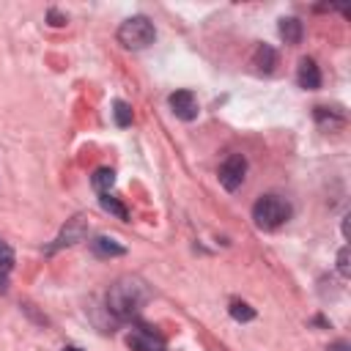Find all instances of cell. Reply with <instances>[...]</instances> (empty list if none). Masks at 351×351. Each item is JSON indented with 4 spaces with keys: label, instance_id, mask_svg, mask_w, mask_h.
<instances>
[{
    "label": "cell",
    "instance_id": "obj_17",
    "mask_svg": "<svg viewBox=\"0 0 351 351\" xmlns=\"http://www.w3.org/2000/svg\"><path fill=\"white\" fill-rule=\"evenodd\" d=\"M11 266H14V252H11V247L5 241H0V269L11 271Z\"/></svg>",
    "mask_w": 351,
    "mask_h": 351
},
{
    "label": "cell",
    "instance_id": "obj_5",
    "mask_svg": "<svg viewBox=\"0 0 351 351\" xmlns=\"http://www.w3.org/2000/svg\"><path fill=\"white\" fill-rule=\"evenodd\" d=\"M85 239H88V225H85L82 217H74V219H69V225L60 230V236L47 247V252H55V250H60V247H71V244L85 241Z\"/></svg>",
    "mask_w": 351,
    "mask_h": 351
},
{
    "label": "cell",
    "instance_id": "obj_9",
    "mask_svg": "<svg viewBox=\"0 0 351 351\" xmlns=\"http://www.w3.org/2000/svg\"><path fill=\"white\" fill-rule=\"evenodd\" d=\"M90 252L96 258H118V255H126V247L110 236H96V239H90Z\"/></svg>",
    "mask_w": 351,
    "mask_h": 351
},
{
    "label": "cell",
    "instance_id": "obj_11",
    "mask_svg": "<svg viewBox=\"0 0 351 351\" xmlns=\"http://www.w3.org/2000/svg\"><path fill=\"white\" fill-rule=\"evenodd\" d=\"M302 33H304V27H302V22L296 16H282L280 19V36L285 38V44H299Z\"/></svg>",
    "mask_w": 351,
    "mask_h": 351
},
{
    "label": "cell",
    "instance_id": "obj_15",
    "mask_svg": "<svg viewBox=\"0 0 351 351\" xmlns=\"http://www.w3.org/2000/svg\"><path fill=\"white\" fill-rule=\"evenodd\" d=\"M315 121H318L321 126L329 123V129H335V126L343 123V112H335V110H329V107H315Z\"/></svg>",
    "mask_w": 351,
    "mask_h": 351
},
{
    "label": "cell",
    "instance_id": "obj_7",
    "mask_svg": "<svg viewBox=\"0 0 351 351\" xmlns=\"http://www.w3.org/2000/svg\"><path fill=\"white\" fill-rule=\"evenodd\" d=\"M126 343H129L132 351H167V346L162 343V337H156V335L148 332L145 326L132 329V335L126 337Z\"/></svg>",
    "mask_w": 351,
    "mask_h": 351
},
{
    "label": "cell",
    "instance_id": "obj_13",
    "mask_svg": "<svg viewBox=\"0 0 351 351\" xmlns=\"http://www.w3.org/2000/svg\"><path fill=\"white\" fill-rule=\"evenodd\" d=\"M99 203H101V208L104 211H110L112 217H118V219H129V211H126V206L118 200V197H112V195H99Z\"/></svg>",
    "mask_w": 351,
    "mask_h": 351
},
{
    "label": "cell",
    "instance_id": "obj_4",
    "mask_svg": "<svg viewBox=\"0 0 351 351\" xmlns=\"http://www.w3.org/2000/svg\"><path fill=\"white\" fill-rule=\"evenodd\" d=\"M244 173H247V159L241 154H230L222 165H219V184L228 192H236L244 184Z\"/></svg>",
    "mask_w": 351,
    "mask_h": 351
},
{
    "label": "cell",
    "instance_id": "obj_14",
    "mask_svg": "<svg viewBox=\"0 0 351 351\" xmlns=\"http://www.w3.org/2000/svg\"><path fill=\"white\" fill-rule=\"evenodd\" d=\"M112 118H115L118 126H129L132 123V107L123 99H115L112 101Z\"/></svg>",
    "mask_w": 351,
    "mask_h": 351
},
{
    "label": "cell",
    "instance_id": "obj_1",
    "mask_svg": "<svg viewBox=\"0 0 351 351\" xmlns=\"http://www.w3.org/2000/svg\"><path fill=\"white\" fill-rule=\"evenodd\" d=\"M148 299V288L137 277H121L107 291V310L115 318H132Z\"/></svg>",
    "mask_w": 351,
    "mask_h": 351
},
{
    "label": "cell",
    "instance_id": "obj_3",
    "mask_svg": "<svg viewBox=\"0 0 351 351\" xmlns=\"http://www.w3.org/2000/svg\"><path fill=\"white\" fill-rule=\"evenodd\" d=\"M154 38H156L154 22L143 14H134V16L123 19L121 27H118V41L126 49H145L148 44H154Z\"/></svg>",
    "mask_w": 351,
    "mask_h": 351
},
{
    "label": "cell",
    "instance_id": "obj_16",
    "mask_svg": "<svg viewBox=\"0 0 351 351\" xmlns=\"http://www.w3.org/2000/svg\"><path fill=\"white\" fill-rule=\"evenodd\" d=\"M228 313H230V318H236V321H252V318H255V310H252L247 302H239V299L230 302Z\"/></svg>",
    "mask_w": 351,
    "mask_h": 351
},
{
    "label": "cell",
    "instance_id": "obj_18",
    "mask_svg": "<svg viewBox=\"0 0 351 351\" xmlns=\"http://www.w3.org/2000/svg\"><path fill=\"white\" fill-rule=\"evenodd\" d=\"M337 269H340V274H343V277H348V274H351V266H348V247H343V250L337 252Z\"/></svg>",
    "mask_w": 351,
    "mask_h": 351
},
{
    "label": "cell",
    "instance_id": "obj_6",
    "mask_svg": "<svg viewBox=\"0 0 351 351\" xmlns=\"http://www.w3.org/2000/svg\"><path fill=\"white\" fill-rule=\"evenodd\" d=\"M167 101H170V110L176 112V118H181V121L197 118V99L192 90H176V93H170Z\"/></svg>",
    "mask_w": 351,
    "mask_h": 351
},
{
    "label": "cell",
    "instance_id": "obj_21",
    "mask_svg": "<svg viewBox=\"0 0 351 351\" xmlns=\"http://www.w3.org/2000/svg\"><path fill=\"white\" fill-rule=\"evenodd\" d=\"M63 351H80V348H77V346H66Z\"/></svg>",
    "mask_w": 351,
    "mask_h": 351
},
{
    "label": "cell",
    "instance_id": "obj_19",
    "mask_svg": "<svg viewBox=\"0 0 351 351\" xmlns=\"http://www.w3.org/2000/svg\"><path fill=\"white\" fill-rule=\"evenodd\" d=\"M47 19H49V25H55V27H60V25H66V16H60L55 8L47 14Z\"/></svg>",
    "mask_w": 351,
    "mask_h": 351
},
{
    "label": "cell",
    "instance_id": "obj_8",
    "mask_svg": "<svg viewBox=\"0 0 351 351\" xmlns=\"http://www.w3.org/2000/svg\"><path fill=\"white\" fill-rule=\"evenodd\" d=\"M296 82L304 90H318L321 88V71H318V66H315L313 58H302L299 60V66H296Z\"/></svg>",
    "mask_w": 351,
    "mask_h": 351
},
{
    "label": "cell",
    "instance_id": "obj_10",
    "mask_svg": "<svg viewBox=\"0 0 351 351\" xmlns=\"http://www.w3.org/2000/svg\"><path fill=\"white\" fill-rule=\"evenodd\" d=\"M252 63H255V69H258V71L271 74V71H274V66H277V52H274L269 44H261V47L255 49V55H252Z\"/></svg>",
    "mask_w": 351,
    "mask_h": 351
},
{
    "label": "cell",
    "instance_id": "obj_12",
    "mask_svg": "<svg viewBox=\"0 0 351 351\" xmlns=\"http://www.w3.org/2000/svg\"><path fill=\"white\" fill-rule=\"evenodd\" d=\"M90 184L99 195H110V189L115 186V173L110 167H99L93 176H90Z\"/></svg>",
    "mask_w": 351,
    "mask_h": 351
},
{
    "label": "cell",
    "instance_id": "obj_2",
    "mask_svg": "<svg viewBox=\"0 0 351 351\" xmlns=\"http://www.w3.org/2000/svg\"><path fill=\"white\" fill-rule=\"evenodd\" d=\"M252 219H255L258 228L274 230V228H280V225H285L291 219V203L285 197L274 195V192L261 195L255 200V206H252Z\"/></svg>",
    "mask_w": 351,
    "mask_h": 351
},
{
    "label": "cell",
    "instance_id": "obj_20",
    "mask_svg": "<svg viewBox=\"0 0 351 351\" xmlns=\"http://www.w3.org/2000/svg\"><path fill=\"white\" fill-rule=\"evenodd\" d=\"M326 351H351V346H348L346 340H335V343H332Z\"/></svg>",
    "mask_w": 351,
    "mask_h": 351
}]
</instances>
